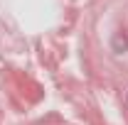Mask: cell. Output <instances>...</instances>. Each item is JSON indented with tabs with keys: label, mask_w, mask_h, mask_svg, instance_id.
Returning <instances> with one entry per match:
<instances>
[]
</instances>
